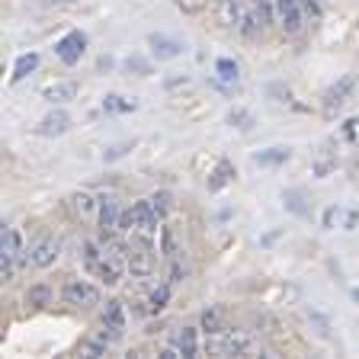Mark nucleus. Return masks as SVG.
<instances>
[{
    "instance_id": "obj_1",
    "label": "nucleus",
    "mask_w": 359,
    "mask_h": 359,
    "mask_svg": "<svg viewBox=\"0 0 359 359\" xmlns=\"http://www.w3.org/2000/svg\"><path fill=\"white\" fill-rule=\"evenodd\" d=\"M65 302L67 305H77V308H93V305H100V289L83 283V279H71V283L65 285Z\"/></svg>"
},
{
    "instance_id": "obj_2",
    "label": "nucleus",
    "mask_w": 359,
    "mask_h": 359,
    "mask_svg": "<svg viewBox=\"0 0 359 359\" xmlns=\"http://www.w3.org/2000/svg\"><path fill=\"white\" fill-rule=\"evenodd\" d=\"M276 16H279V26H283L289 36L302 32V26H305V10H302V0H276Z\"/></svg>"
},
{
    "instance_id": "obj_3",
    "label": "nucleus",
    "mask_w": 359,
    "mask_h": 359,
    "mask_svg": "<svg viewBox=\"0 0 359 359\" xmlns=\"http://www.w3.org/2000/svg\"><path fill=\"white\" fill-rule=\"evenodd\" d=\"M119 222H122V205L116 196H100V228H103L106 238L119 231Z\"/></svg>"
},
{
    "instance_id": "obj_4",
    "label": "nucleus",
    "mask_w": 359,
    "mask_h": 359,
    "mask_svg": "<svg viewBox=\"0 0 359 359\" xmlns=\"http://www.w3.org/2000/svg\"><path fill=\"white\" fill-rule=\"evenodd\" d=\"M83 48H87V36H83V32H67V36L55 45V55H58L65 65H74V61H81Z\"/></svg>"
},
{
    "instance_id": "obj_5",
    "label": "nucleus",
    "mask_w": 359,
    "mask_h": 359,
    "mask_svg": "<svg viewBox=\"0 0 359 359\" xmlns=\"http://www.w3.org/2000/svg\"><path fill=\"white\" fill-rule=\"evenodd\" d=\"M55 257H58V241L55 238H39L36 244L29 247V263L32 266H39V269L52 266Z\"/></svg>"
},
{
    "instance_id": "obj_6",
    "label": "nucleus",
    "mask_w": 359,
    "mask_h": 359,
    "mask_svg": "<svg viewBox=\"0 0 359 359\" xmlns=\"http://www.w3.org/2000/svg\"><path fill=\"white\" fill-rule=\"evenodd\" d=\"M67 128H71V116L61 112V109H55L36 126V135H42V138H55V135H65Z\"/></svg>"
},
{
    "instance_id": "obj_7",
    "label": "nucleus",
    "mask_w": 359,
    "mask_h": 359,
    "mask_svg": "<svg viewBox=\"0 0 359 359\" xmlns=\"http://www.w3.org/2000/svg\"><path fill=\"white\" fill-rule=\"evenodd\" d=\"M148 45L161 61H170V58L183 55V42H177V39H170V36H161V32H154V36L148 39Z\"/></svg>"
},
{
    "instance_id": "obj_8",
    "label": "nucleus",
    "mask_w": 359,
    "mask_h": 359,
    "mask_svg": "<svg viewBox=\"0 0 359 359\" xmlns=\"http://www.w3.org/2000/svg\"><path fill=\"white\" fill-rule=\"evenodd\" d=\"M128 273L132 276H151L154 273V254H151V247H142V250H132L128 254Z\"/></svg>"
},
{
    "instance_id": "obj_9",
    "label": "nucleus",
    "mask_w": 359,
    "mask_h": 359,
    "mask_svg": "<svg viewBox=\"0 0 359 359\" xmlns=\"http://www.w3.org/2000/svg\"><path fill=\"white\" fill-rule=\"evenodd\" d=\"M77 90L81 87H77L74 81H55L42 90V97L48 100V103H71V100L77 97Z\"/></svg>"
},
{
    "instance_id": "obj_10",
    "label": "nucleus",
    "mask_w": 359,
    "mask_h": 359,
    "mask_svg": "<svg viewBox=\"0 0 359 359\" xmlns=\"http://www.w3.org/2000/svg\"><path fill=\"white\" fill-rule=\"evenodd\" d=\"M353 90V77H344L340 81V87H330L327 90V97H324V112L327 116H334V109H340L344 106V100H346V93Z\"/></svg>"
},
{
    "instance_id": "obj_11",
    "label": "nucleus",
    "mask_w": 359,
    "mask_h": 359,
    "mask_svg": "<svg viewBox=\"0 0 359 359\" xmlns=\"http://www.w3.org/2000/svg\"><path fill=\"white\" fill-rule=\"evenodd\" d=\"M103 324L112 327V330H126V311H122V302H106Z\"/></svg>"
},
{
    "instance_id": "obj_12",
    "label": "nucleus",
    "mask_w": 359,
    "mask_h": 359,
    "mask_svg": "<svg viewBox=\"0 0 359 359\" xmlns=\"http://www.w3.org/2000/svg\"><path fill=\"white\" fill-rule=\"evenodd\" d=\"M39 67V55L36 52H29V55H20V58H16V65H13V74H10V81H22V77L26 74H32V71H36Z\"/></svg>"
},
{
    "instance_id": "obj_13",
    "label": "nucleus",
    "mask_w": 359,
    "mask_h": 359,
    "mask_svg": "<svg viewBox=\"0 0 359 359\" xmlns=\"http://www.w3.org/2000/svg\"><path fill=\"white\" fill-rule=\"evenodd\" d=\"M74 212H77L81 218L100 215V199H93L90 193H77V196H74Z\"/></svg>"
},
{
    "instance_id": "obj_14",
    "label": "nucleus",
    "mask_w": 359,
    "mask_h": 359,
    "mask_svg": "<svg viewBox=\"0 0 359 359\" xmlns=\"http://www.w3.org/2000/svg\"><path fill=\"white\" fill-rule=\"evenodd\" d=\"M202 330L205 334H224V314L215 311V308H209V311H202Z\"/></svg>"
},
{
    "instance_id": "obj_15",
    "label": "nucleus",
    "mask_w": 359,
    "mask_h": 359,
    "mask_svg": "<svg viewBox=\"0 0 359 359\" xmlns=\"http://www.w3.org/2000/svg\"><path fill=\"white\" fill-rule=\"evenodd\" d=\"M180 350H183V356H196L199 353V337H196V327H183L177 337Z\"/></svg>"
},
{
    "instance_id": "obj_16",
    "label": "nucleus",
    "mask_w": 359,
    "mask_h": 359,
    "mask_svg": "<svg viewBox=\"0 0 359 359\" xmlns=\"http://www.w3.org/2000/svg\"><path fill=\"white\" fill-rule=\"evenodd\" d=\"M215 74L222 77L224 83H238V65L231 58H218L215 61Z\"/></svg>"
},
{
    "instance_id": "obj_17",
    "label": "nucleus",
    "mask_w": 359,
    "mask_h": 359,
    "mask_svg": "<svg viewBox=\"0 0 359 359\" xmlns=\"http://www.w3.org/2000/svg\"><path fill=\"white\" fill-rule=\"evenodd\" d=\"M103 109H109V112H132L135 109V100H126V97L109 93V97L103 100Z\"/></svg>"
},
{
    "instance_id": "obj_18",
    "label": "nucleus",
    "mask_w": 359,
    "mask_h": 359,
    "mask_svg": "<svg viewBox=\"0 0 359 359\" xmlns=\"http://www.w3.org/2000/svg\"><path fill=\"white\" fill-rule=\"evenodd\" d=\"M234 177V170H231V164H228V161H222V164H218V170L212 173V180H209V189H222L224 183H228V180Z\"/></svg>"
},
{
    "instance_id": "obj_19",
    "label": "nucleus",
    "mask_w": 359,
    "mask_h": 359,
    "mask_svg": "<svg viewBox=\"0 0 359 359\" xmlns=\"http://www.w3.org/2000/svg\"><path fill=\"white\" fill-rule=\"evenodd\" d=\"M26 302L36 305V308H45L48 302H52V292H48V285H32L29 295H26Z\"/></svg>"
},
{
    "instance_id": "obj_20",
    "label": "nucleus",
    "mask_w": 359,
    "mask_h": 359,
    "mask_svg": "<svg viewBox=\"0 0 359 359\" xmlns=\"http://www.w3.org/2000/svg\"><path fill=\"white\" fill-rule=\"evenodd\" d=\"M283 161H289V148H269L257 154V164H283Z\"/></svg>"
},
{
    "instance_id": "obj_21",
    "label": "nucleus",
    "mask_w": 359,
    "mask_h": 359,
    "mask_svg": "<svg viewBox=\"0 0 359 359\" xmlns=\"http://www.w3.org/2000/svg\"><path fill=\"white\" fill-rule=\"evenodd\" d=\"M250 122H254V119H250V112H244V109H234L231 112V126H238L241 132H247V128H250Z\"/></svg>"
},
{
    "instance_id": "obj_22",
    "label": "nucleus",
    "mask_w": 359,
    "mask_h": 359,
    "mask_svg": "<svg viewBox=\"0 0 359 359\" xmlns=\"http://www.w3.org/2000/svg\"><path fill=\"white\" fill-rule=\"evenodd\" d=\"M167 295H170V289H167V285H161V289L151 295V308H157V311H161V308H164V302H167Z\"/></svg>"
},
{
    "instance_id": "obj_23",
    "label": "nucleus",
    "mask_w": 359,
    "mask_h": 359,
    "mask_svg": "<svg viewBox=\"0 0 359 359\" xmlns=\"http://www.w3.org/2000/svg\"><path fill=\"white\" fill-rule=\"evenodd\" d=\"M126 151H132V144H116V148H109L106 151V161H119Z\"/></svg>"
},
{
    "instance_id": "obj_24",
    "label": "nucleus",
    "mask_w": 359,
    "mask_h": 359,
    "mask_svg": "<svg viewBox=\"0 0 359 359\" xmlns=\"http://www.w3.org/2000/svg\"><path fill=\"white\" fill-rule=\"evenodd\" d=\"M164 254L170 257V260H173V257H177V244H173V234L167 231V228H164Z\"/></svg>"
},
{
    "instance_id": "obj_25",
    "label": "nucleus",
    "mask_w": 359,
    "mask_h": 359,
    "mask_svg": "<svg viewBox=\"0 0 359 359\" xmlns=\"http://www.w3.org/2000/svg\"><path fill=\"white\" fill-rule=\"evenodd\" d=\"M161 356H164V359H180V356H183V350H180V344H170V346H164V350H161Z\"/></svg>"
},
{
    "instance_id": "obj_26",
    "label": "nucleus",
    "mask_w": 359,
    "mask_h": 359,
    "mask_svg": "<svg viewBox=\"0 0 359 359\" xmlns=\"http://www.w3.org/2000/svg\"><path fill=\"white\" fill-rule=\"evenodd\" d=\"M183 276H187V269L180 266L177 260H173V269H170V283H180V279H183Z\"/></svg>"
},
{
    "instance_id": "obj_27",
    "label": "nucleus",
    "mask_w": 359,
    "mask_h": 359,
    "mask_svg": "<svg viewBox=\"0 0 359 359\" xmlns=\"http://www.w3.org/2000/svg\"><path fill=\"white\" fill-rule=\"evenodd\" d=\"M48 4H71V0H48Z\"/></svg>"
},
{
    "instance_id": "obj_28",
    "label": "nucleus",
    "mask_w": 359,
    "mask_h": 359,
    "mask_svg": "<svg viewBox=\"0 0 359 359\" xmlns=\"http://www.w3.org/2000/svg\"><path fill=\"white\" fill-rule=\"evenodd\" d=\"M353 299H356V302H359V289H353Z\"/></svg>"
}]
</instances>
